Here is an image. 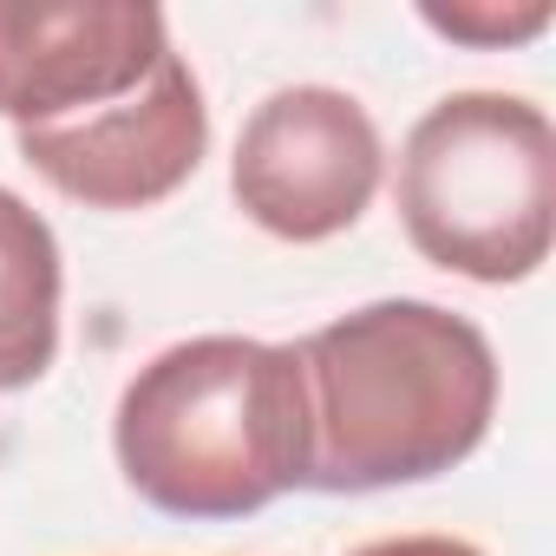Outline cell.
<instances>
[{
    "label": "cell",
    "instance_id": "6da1fadb",
    "mask_svg": "<svg viewBox=\"0 0 556 556\" xmlns=\"http://www.w3.org/2000/svg\"><path fill=\"white\" fill-rule=\"evenodd\" d=\"M308 380V491L361 497L465 465L497 419V354L439 302H367L295 341Z\"/></svg>",
    "mask_w": 556,
    "mask_h": 556
},
{
    "label": "cell",
    "instance_id": "7a4b0ae2",
    "mask_svg": "<svg viewBox=\"0 0 556 556\" xmlns=\"http://www.w3.org/2000/svg\"><path fill=\"white\" fill-rule=\"evenodd\" d=\"M112 452L151 510L190 523H236L308 491L302 354L249 334H197L151 354L118 393Z\"/></svg>",
    "mask_w": 556,
    "mask_h": 556
},
{
    "label": "cell",
    "instance_id": "3957f363",
    "mask_svg": "<svg viewBox=\"0 0 556 556\" xmlns=\"http://www.w3.org/2000/svg\"><path fill=\"white\" fill-rule=\"evenodd\" d=\"M406 242L465 282H530L556 236V131L517 92H452L400 144Z\"/></svg>",
    "mask_w": 556,
    "mask_h": 556
},
{
    "label": "cell",
    "instance_id": "277c9868",
    "mask_svg": "<svg viewBox=\"0 0 556 556\" xmlns=\"http://www.w3.org/2000/svg\"><path fill=\"white\" fill-rule=\"evenodd\" d=\"M380 170L387 144L354 92L282 86L242 118L229 157V197L275 242H328L367 216Z\"/></svg>",
    "mask_w": 556,
    "mask_h": 556
},
{
    "label": "cell",
    "instance_id": "5b68a950",
    "mask_svg": "<svg viewBox=\"0 0 556 556\" xmlns=\"http://www.w3.org/2000/svg\"><path fill=\"white\" fill-rule=\"evenodd\" d=\"M210 151V105L184 53H164L151 79L99 112L21 131V157L86 210H151L177 197Z\"/></svg>",
    "mask_w": 556,
    "mask_h": 556
},
{
    "label": "cell",
    "instance_id": "8992f818",
    "mask_svg": "<svg viewBox=\"0 0 556 556\" xmlns=\"http://www.w3.org/2000/svg\"><path fill=\"white\" fill-rule=\"evenodd\" d=\"M170 53V21L144 0L0 8V118L14 131L99 112L151 79Z\"/></svg>",
    "mask_w": 556,
    "mask_h": 556
},
{
    "label": "cell",
    "instance_id": "52a82bcc",
    "mask_svg": "<svg viewBox=\"0 0 556 556\" xmlns=\"http://www.w3.org/2000/svg\"><path fill=\"white\" fill-rule=\"evenodd\" d=\"M60 236L53 223L0 184V393L47 380L60 361Z\"/></svg>",
    "mask_w": 556,
    "mask_h": 556
},
{
    "label": "cell",
    "instance_id": "ba28073f",
    "mask_svg": "<svg viewBox=\"0 0 556 556\" xmlns=\"http://www.w3.org/2000/svg\"><path fill=\"white\" fill-rule=\"evenodd\" d=\"M419 21H426L439 40H452V47L504 53V47L536 40L556 14H549V0H465V8H439V0H426Z\"/></svg>",
    "mask_w": 556,
    "mask_h": 556
},
{
    "label": "cell",
    "instance_id": "9c48e42d",
    "mask_svg": "<svg viewBox=\"0 0 556 556\" xmlns=\"http://www.w3.org/2000/svg\"><path fill=\"white\" fill-rule=\"evenodd\" d=\"M348 556H484V549L465 536H380V543H361Z\"/></svg>",
    "mask_w": 556,
    "mask_h": 556
}]
</instances>
